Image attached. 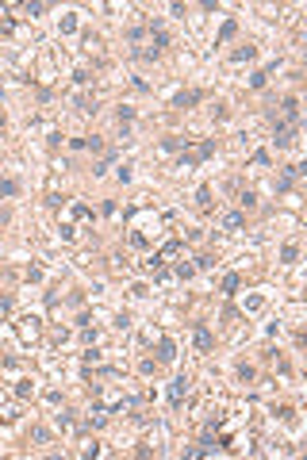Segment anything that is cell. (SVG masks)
Here are the masks:
<instances>
[{
  "mask_svg": "<svg viewBox=\"0 0 307 460\" xmlns=\"http://www.w3.org/2000/svg\"><path fill=\"white\" fill-rule=\"evenodd\" d=\"M246 226V211H230V215H223V230H242Z\"/></svg>",
  "mask_w": 307,
  "mask_h": 460,
  "instance_id": "obj_11",
  "label": "cell"
},
{
  "mask_svg": "<svg viewBox=\"0 0 307 460\" xmlns=\"http://www.w3.org/2000/svg\"><path fill=\"white\" fill-rule=\"evenodd\" d=\"M211 154H215V138H203V142H200V146H196V150H192V157H196V161H208V157H211Z\"/></svg>",
  "mask_w": 307,
  "mask_h": 460,
  "instance_id": "obj_13",
  "label": "cell"
},
{
  "mask_svg": "<svg viewBox=\"0 0 307 460\" xmlns=\"http://www.w3.org/2000/svg\"><path fill=\"white\" fill-rule=\"evenodd\" d=\"M70 31H77V16H65V19H61V35H70Z\"/></svg>",
  "mask_w": 307,
  "mask_h": 460,
  "instance_id": "obj_28",
  "label": "cell"
},
{
  "mask_svg": "<svg viewBox=\"0 0 307 460\" xmlns=\"http://www.w3.org/2000/svg\"><path fill=\"white\" fill-rule=\"evenodd\" d=\"M277 65H281V61H272V65H265V69H257L254 77H250V88H265V81H269V73L277 69Z\"/></svg>",
  "mask_w": 307,
  "mask_h": 460,
  "instance_id": "obj_12",
  "label": "cell"
},
{
  "mask_svg": "<svg viewBox=\"0 0 307 460\" xmlns=\"http://www.w3.org/2000/svg\"><path fill=\"white\" fill-rule=\"evenodd\" d=\"M250 161H254V165H261V169H269L272 165V157H269V150H257L254 157H250Z\"/></svg>",
  "mask_w": 307,
  "mask_h": 460,
  "instance_id": "obj_22",
  "label": "cell"
},
{
  "mask_svg": "<svg viewBox=\"0 0 307 460\" xmlns=\"http://www.w3.org/2000/svg\"><path fill=\"white\" fill-rule=\"evenodd\" d=\"M85 150H92V154H104V142H100V138H85Z\"/></svg>",
  "mask_w": 307,
  "mask_h": 460,
  "instance_id": "obj_29",
  "label": "cell"
},
{
  "mask_svg": "<svg viewBox=\"0 0 307 460\" xmlns=\"http://www.w3.org/2000/svg\"><path fill=\"white\" fill-rule=\"evenodd\" d=\"M16 192H19L16 181H0V196H16Z\"/></svg>",
  "mask_w": 307,
  "mask_h": 460,
  "instance_id": "obj_27",
  "label": "cell"
},
{
  "mask_svg": "<svg viewBox=\"0 0 307 460\" xmlns=\"http://www.w3.org/2000/svg\"><path fill=\"white\" fill-rule=\"evenodd\" d=\"M196 203H200L203 211L211 207V188H208V184H203V188H196Z\"/></svg>",
  "mask_w": 307,
  "mask_h": 460,
  "instance_id": "obj_21",
  "label": "cell"
},
{
  "mask_svg": "<svg viewBox=\"0 0 307 460\" xmlns=\"http://www.w3.org/2000/svg\"><path fill=\"white\" fill-rule=\"evenodd\" d=\"M58 426H61V430H70V426H73V418H70V410H61V414H58Z\"/></svg>",
  "mask_w": 307,
  "mask_h": 460,
  "instance_id": "obj_33",
  "label": "cell"
},
{
  "mask_svg": "<svg viewBox=\"0 0 307 460\" xmlns=\"http://www.w3.org/2000/svg\"><path fill=\"white\" fill-rule=\"evenodd\" d=\"M281 261H284V265H296V261H299V245H292V242H288V245L281 250Z\"/></svg>",
  "mask_w": 307,
  "mask_h": 460,
  "instance_id": "obj_17",
  "label": "cell"
},
{
  "mask_svg": "<svg viewBox=\"0 0 307 460\" xmlns=\"http://www.w3.org/2000/svg\"><path fill=\"white\" fill-rule=\"evenodd\" d=\"M142 269H146V272H161V269H165V261H161V253H150V257L142 261Z\"/></svg>",
  "mask_w": 307,
  "mask_h": 460,
  "instance_id": "obj_15",
  "label": "cell"
},
{
  "mask_svg": "<svg viewBox=\"0 0 307 460\" xmlns=\"http://www.w3.org/2000/svg\"><path fill=\"white\" fill-rule=\"evenodd\" d=\"M238 288H242V276H238V272H227V276H223V292H227V295H234Z\"/></svg>",
  "mask_w": 307,
  "mask_h": 460,
  "instance_id": "obj_14",
  "label": "cell"
},
{
  "mask_svg": "<svg viewBox=\"0 0 307 460\" xmlns=\"http://www.w3.org/2000/svg\"><path fill=\"white\" fill-rule=\"evenodd\" d=\"M177 276H181V280H192V276H196V269H192V265H184V261H181V265H177Z\"/></svg>",
  "mask_w": 307,
  "mask_h": 460,
  "instance_id": "obj_26",
  "label": "cell"
},
{
  "mask_svg": "<svg viewBox=\"0 0 307 460\" xmlns=\"http://www.w3.org/2000/svg\"><path fill=\"white\" fill-rule=\"evenodd\" d=\"M277 414H281L284 422H296V410H292V407H281V410H277Z\"/></svg>",
  "mask_w": 307,
  "mask_h": 460,
  "instance_id": "obj_35",
  "label": "cell"
},
{
  "mask_svg": "<svg viewBox=\"0 0 307 460\" xmlns=\"http://www.w3.org/2000/svg\"><path fill=\"white\" fill-rule=\"evenodd\" d=\"M61 238H65V242H73V238H77V230H73L70 223H61Z\"/></svg>",
  "mask_w": 307,
  "mask_h": 460,
  "instance_id": "obj_32",
  "label": "cell"
},
{
  "mask_svg": "<svg viewBox=\"0 0 307 460\" xmlns=\"http://www.w3.org/2000/svg\"><path fill=\"white\" fill-rule=\"evenodd\" d=\"M31 395H35V383H31V380H19V383H16V399H31Z\"/></svg>",
  "mask_w": 307,
  "mask_h": 460,
  "instance_id": "obj_18",
  "label": "cell"
},
{
  "mask_svg": "<svg viewBox=\"0 0 307 460\" xmlns=\"http://www.w3.org/2000/svg\"><path fill=\"white\" fill-rule=\"evenodd\" d=\"M73 219H92V207L88 203H73Z\"/></svg>",
  "mask_w": 307,
  "mask_h": 460,
  "instance_id": "obj_25",
  "label": "cell"
},
{
  "mask_svg": "<svg viewBox=\"0 0 307 460\" xmlns=\"http://www.w3.org/2000/svg\"><path fill=\"white\" fill-rule=\"evenodd\" d=\"M131 245H134V250H146V238H142L139 230H134V234H131Z\"/></svg>",
  "mask_w": 307,
  "mask_h": 460,
  "instance_id": "obj_34",
  "label": "cell"
},
{
  "mask_svg": "<svg viewBox=\"0 0 307 460\" xmlns=\"http://www.w3.org/2000/svg\"><path fill=\"white\" fill-rule=\"evenodd\" d=\"M238 200H242V207H254V203H257V196H254V192H242Z\"/></svg>",
  "mask_w": 307,
  "mask_h": 460,
  "instance_id": "obj_31",
  "label": "cell"
},
{
  "mask_svg": "<svg viewBox=\"0 0 307 460\" xmlns=\"http://www.w3.org/2000/svg\"><path fill=\"white\" fill-rule=\"evenodd\" d=\"M46 8H50L46 0H31V4H23V12H27V16H43Z\"/></svg>",
  "mask_w": 307,
  "mask_h": 460,
  "instance_id": "obj_20",
  "label": "cell"
},
{
  "mask_svg": "<svg viewBox=\"0 0 307 460\" xmlns=\"http://www.w3.org/2000/svg\"><path fill=\"white\" fill-rule=\"evenodd\" d=\"M192 146V138H181V134H169V138H161V154H177V150H188Z\"/></svg>",
  "mask_w": 307,
  "mask_h": 460,
  "instance_id": "obj_6",
  "label": "cell"
},
{
  "mask_svg": "<svg viewBox=\"0 0 307 460\" xmlns=\"http://www.w3.org/2000/svg\"><path fill=\"white\" fill-rule=\"evenodd\" d=\"M158 361H161V365H173V361H177V341L173 338H161L158 341Z\"/></svg>",
  "mask_w": 307,
  "mask_h": 460,
  "instance_id": "obj_7",
  "label": "cell"
},
{
  "mask_svg": "<svg viewBox=\"0 0 307 460\" xmlns=\"http://www.w3.org/2000/svg\"><path fill=\"white\" fill-rule=\"evenodd\" d=\"M115 326H119V330H127V326H131V314L119 311V314H115Z\"/></svg>",
  "mask_w": 307,
  "mask_h": 460,
  "instance_id": "obj_30",
  "label": "cell"
},
{
  "mask_svg": "<svg viewBox=\"0 0 307 460\" xmlns=\"http://www.w3.org/2000/svg\"><path fill=\"white\" fill-rule=\"evenodd\" d=\"M192 338H196V349H200V353H208V349L215 345V338H211V330H208V322H196V326H192Z\"/></svg>",
  "mask_w": 307,
  "mask_h": 460,
  "instance_id": "obj_3",
  "label": "cell"
},
{
  "mask_svg": "<svg viewBox=\"0 0 307 460\" xmlns=\"http://www.w3.org/2000/svg\"><path fill=\"white\" fill-rule=\"evenodd\" d=\"M281 112H284V119H281V123H292V127H299V96H284Z\"/></svg>",
  "mask_w": 307,
  "mask_h": 460,
  "instance_id": "obj_4",
  "label": "cell"
},
{
  "mask_svg": "<svg viewBox=\"0 0 307 460\" xmlns=\"http://www.w3.org/2000/svg\"><path fill=\"white\" fill-rule=\"evenodd\" d=\"M77 108L81 112H96V96H77Z\"/></svg>",
  "mask_w": 307,
  "mask_h": 460,
  "instance_id": "obj_24",
  "label": "cell"
},
{
  "mask_svg": "<svg viewBox=\"0 0 307 460\" xmlns=\"http://www.w3.org/2000/svg\"><path fill=\"white\" fill-rule=\"evenodd\" d=\"M196 272H208V269H215V257H208V253H203V257H196V265H192Z\"/></svg>",
  "mask_w": 307,
  "mask_h": 460,
  "instance_id": "obj_23",
  "label": "cell"
},
{
  "mask_svg": "<svg viewBox=\"0 0 307 460\" xmlns=\"http://www.w3.org/2000/svg\"><path fill=\"white\" fill-rule=\"evenodd\" d=\"M296 138H299V127H292V123H277V146H281V150L296 146Z\"/></svg>",
  "mask_w": 307,
  "mask_h": 460,
  "instance_id": "obj_2",
  "label": "cell"
},
{
  "mask_svg": "<svg viewBox=\"0 0 307 460\" xmlns=\"http://www.w3.org/2000/svg\"><path fill=\"white\" fill-rule=\"evenodd\" d=\"M238 35V19H227V23L219 27V35H215V46H223V43H230V39Z\"/></svg>",
  "mask_w": 307,
  "mask_h": 460,
  "instance_id": "obj_9",
  "label": "cell"
},
{
  "mask_svg": "<svg viewBox=\"0 0 307 460\" xmlns=\"http://www.w3.org/2000/svg\"><path fill=\"white\" fill-rule=\"evenodd\" d=\"M31 437H35L39 445H46V441H50V434H46V430H31Z\"/></svg>",
  "mask_w": 307,
  "mask_h": 460,
  "instance_id": "obj_36",
  "label": "cell"
},
{
  "mask_svg": "<svg viewBox=\"0 0 307 460\" xmlns=\"http://www.w3.org/2000/svg\"><path fill=\"white\" fill-rule=\"evenodd\" d=\"M299 173H303V165H288V169H284V176L277 181V192H281V196H284V192H292V181H296Z\"/></svg>",
  "mask_w": 307,
  "mask_h": 460,
  "instance_id": "obj_8",
  "label": "cell"
},
{
  "mask_svg": "<svg viewBox=\"0 0 307 460\" xmlns=\"http://www.w3.org/2000/svg\"><path fill=\"white\" fill-rule=\"evenodd\" d=\"M39 334H43V322H39L35 314H31V319H19V338L23 341H35Z\"/></svg>",
  "mask_w": 307,
  "mask_h": 460,
  "instance_id": "obj_5",
  "label": "cell"
},
{
  "mask_svg": "<svg viewBox=\"0 0 307 460\" xmlns=\"http://www.w3.org/2000/svg\"><path fill=\"white\" fill-rule=\"evenodd\" d=\"M200 100H203V92H177L173 108H192V104H200Z\"/></svg>",
  "mask_w": 307,
  "mask_h": 460,
  "instance_id": "obj_10",
  "label": "cell"
},
{
  "mask_svg": "<svg viewBox=\"0 0 307 460\" xmlns=\"http://www.w3.org/2000/svg\"><path fill=\"white\" fill-rule=\"evenodd\" d=\"M254 54H257V46H238V50L230 54V61H250Z\"/></svg>",
  "mask_w": 307,
  "mask_h": 460,
  "instance_id": "obj_19",
  "label": "cell"
},
{
  "mask_svg": "<svg viewBox=\"0 0 307 460\" xmlns=\"http://www.w3.org/2000/svg\"><path fill=\"white\" fill-rule=\"evenodd\" d=\"M184 395H188V376H177V380L169 383V407H173V410H181Z\"/></svg>",
  "mask_w": 307,
  "mask_h": 460,
  "instance_id": "obj_1",
  "label": "cell"
},
{
  "mask_svg": "<svg viewBox=\"0 0 307 460\" xmlns=\"http://www.w3.org/2000/svg\"><path fill=\"white\" fill-rule=\"evenodd\" d=\"M158 253H161V261H169V257H177V253H181V238H173V242H165V245H161V250H158Z\"/></svg>",
  "mask_w": 307,
  "mask_h": 460,
  "instance_id": "obj_16",
  "label": "cell"
}]
</instances>
